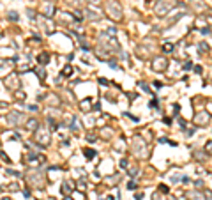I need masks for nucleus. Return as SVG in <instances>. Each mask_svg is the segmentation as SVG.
<instances>
[{
	"label": "nucleus",
	"mask_w": 212,
	"mask_h": 200,
	"mask_svg": "<svg viewBox=\"0 0 212 200\" xmlns=\"http://www.w3.org/2000/svg\"><path fill=\"white\" fill-rule=\"evenodd\" d=\"M173 5H175V0H159L154 9H156V12H157L159 16H163V14H166Z\"/></svg>",
	"instance_id": "1"
},
{
	"label": "nucleus",
	"mask_w": 212,
	"mask_h": 200,
	"mask_svg": "<svg viewBox=\"0 0 212 200\" xmlns=\"http://www.w3.org/2000/svg\"><path fill=\"white\" fill-rule=\"evenodd\" d=\"M35 140L41 145H48L50 144V129H44V128L35 129Z\"/></svg>",
	"instance_id": "2"
},
{
	"label": "nucleus",
	"mask_w": 212,
	"mask_h": 200,
	"mask_svg": "<svg viewBox=\"0 0 212 200\" xmlns=\"http://www.w3.org/2000/svg\"><path fill=\"white\" fill-rule=\"evenodd\" d=\"M106 11H108L115 19H120V18H122V9H120V5H119L117 2H108V4H106Z\"/></svg>",
	"instance_id": "3"
},
{
	"label": "nucleus",
	"mask_w": 212,
	"mask_h": 200,
	"mask_svg": "<svg viewBox=\"0 0 212 200\" xmlns=\"http://www.w3.org/2000/svg\"><path fill=\"white\" fill-rule=\"evenodd\" d=\"M166 67H168V60H166L165 57H157V58L152 60V69H154L156 73H163Z\"/></svg>",
	"instance_id": "4"
},
{
	"label": "nucleus",
	"mask_w": 212,
	"mask_h": 200,
	"mask_svg": "<svg viewBox=\"0 0 212 200\" xmlns=\"http://www.w3.org/2000/svg\"><path fill=\"white\" fill-rule=\"evenodd\" d=\"M19 121H21V115H19L18 112H12V113L7 115V122H9V124H18Z\"/></svg>",
	"instance_id": "5"
},
{
	"label": "nucleus",
	"mask_w": 212,
	"mask_h": 200,
	"mask_svg": "<svg viewBox=\"0 0 212 200\" xmlns=\"http://www.w3.org/2000/svg\"><path fill=\"white\" fill-rule=\"evenodd\" d=\"M207 121H209V113H198V115L195 117V122H196V124H200V126H202V124H205Z\"/></svg>",
	"instance_id": "6"
},
{
	"label": "nucleus",
	"mask_w": 212,
	"mask_h": 200,
	"mask_svg": "<svg viewBox=\"0 0 212 200\" xmlns=\"http://www.w3.org/2000/svg\"><path fill=\"white\" fill-rule=\"evenodd\" d=\"M27 129H30V131H34V129H37V121L32 117V119H28V122H27V126H25Z\"/></svg>",
	"instance_id": "7"
},
{
	"label": "nucleus",
	"mask_w": 212,
	"mask_h": 200,
	"mask_svg": "<svg viewBox=\"0 0 212 200\" xmlns=\"http://www.w3.org/2000/svg\"><path fill=\"white\" fill-rule=\"evenodd\" d=\"M37 62H39V64H48V62H50V55H48V53H41V55L37 57Z\"/></svg>",
	"instance_id": "8"
},
{
	"label": "nucleus",
	"mask_w": 212,
	"mask_h": 200,
	"mask_svg": "<svg viewBox=\"0 0 212 200\" xmlns=\"http://www.w3.org/2000/svg\"><path fill=\"white\" fill-rule=\"evenodd\" d=\"M73 71H74V69H73V66H69V64H67V66H65V67L62 69V76H65V78H69V76L73 74Z\"/></svg>",
	"instance_id": "9"
},
{
	"label": "nucleus",
	"mask_w": 212,
	"mask_h": 200,
	"mask_svg": "<svg viewBox=\"0 0 212 200\" xmlns=\"http://www.w3.org/2000/svg\"><path fill=\"white\" fill-rule=\"evenodd\" d=\"M83 154L87 156V160H92V158L96 156V151H94V149H83Z\"/></svg>",
	"instance_id": "10"
},
{
	"label": "nucleus",
	"mask_w": 212,
	"mask_h": 200,
	"mask_svg": "<svg viewBox=\"0 0 212 200\" xmlns=\"http://www.w3.org/2000/svg\"><path fill=\"white\" fill-rule=\"evenodd\" d=\"M71 191H73L71 184H69V183H64V184H62V193H71Z\"/></svg>",
	"instance_id": "11"
},
{
	"label": "nucleus",
	"mask_w": 212,
	"mask_h": 200,
	"mask_svg": "<svg viewBox=\"0 0 212 200\" xmlns=\"http://www.w3.org/2000/svg\"><path fill=\"white\" fill-rule=\"evenodd\" d=\"M80 108H81V110H88V108H90V103H88V99H85L83 103H80Z\"/></svg>",
	"instance_id": "12"
},
{
	"label": "nucleus",
	"mask_w": 212,
	"mask_h": 200,
	"mask_svg": "<svg viewBox=\"0 0 212 200\" xmlns=\"http://www.w3.org/2000/svg\"><path fill=\"white\" fill-rule=\"evenodd\" d=\"M163 50H165V51H172V50H173V44H172V43H165V44H163Z\"/></svg>",
	"instance_id": "13"
},
{
	"label": "nucleus",
	"mask_w": 212,
	"mask_h": 200,
	"mask_svg": "<svg viewBox=\"0 0 212 200\" xmlns=\"http://www.w3.org/2000/svg\"><path fill=\"white\" fill-rule=\"evenodd\" d=\"M9 19H11V21H16V19H18V14H16L14 11H11V12H9Z\"/></svg>",
	"instance_id": "14"
},
{
	"label": "nucleus",
	"mask_w": 212,
	"mask_h": 200,
	"mask_svg": "<svg viewBox=\"0 0 212 200\" xmlns=\"http://www.w3.org/2000/svg\"><path fill=\"white\" fill-rule=\"evenodd\" d=\"M37 74H39V78H41V80H44V78H46V74H44V69H39V71H37Z\"/></svg>",
	"instance_id": "15"
},
{
	"label": "nucleus",
	"mask_w": 212,
	"mask_h": 200,
	"mask_svg": "<svg viewBox=\"0 0 212 200\" xmlns=\"http://www.w3.org/2000/svg\"><path fill=\"white\" fill-rule=\"evenodd\" d=\"M127 188H129V190H136L138 186H136V183H134V181H131V183L127 184Z\"/></svg>",
	"instance_id": "16"
},
{
	"label": "nucleus",
	"mask_w": 212,
	"mask_h": 200,
	"mask_svg": "<svg viewBox=\"0 0 212 200\" xmlns=\"http://www.w3.org/2000/svg\"><path fill=\"white\" fill-rule=\"evenodd\" d=\"M200 50L203 51V50H209V46H207V43H200Z\"/></svg>",
	"instance_id": "17"
},
{
	"label": "nucleus",
	"mask_w": 212,
	"mask_h": 200,
	"mask_svg": "<svg viewBox=\"0 0 212 200\" xmlns=\"http://www.w3.org/2000/svg\"><path fill=\"white\" fill-rule=\"evenodd\" d=\"M0 158H2L4 161H7V163H9V158H7V156H5V152H2V151H0Z\"/></svg>",
	"instance_id": "18"
},
{
	"label": "nucleus",
	"mask_w": 212,
	"mask_h": 200,
	"mask_svg": "<svg viewBox=\"0 0 212 200\" xmlns=\"http://www.w3.org/2000/svg\"><path fill=\"white\" fill-rule=\"evenodd\" d=\"M159 190H161V191H163V193H168V188H166V186H165V184H161V188H159Z\"/></svg>",
	"instance_id": "19"
},
{
	"label": "nucleus",
	"mask_w": 212,
	"mask_h": 200,
	"mask_svg": "<svg viewBox=\"0 0 212 200\" xmlns=\"http://www.w3.org/2000/svg\"><path fill=\"white\" fill-rule=\"evenodd\" d=\"M120 167H127V160H122V161H120Z\"/></svg>",
	"instance_id": "20"
},
{
	"label": "nucleus",
	"mask_w": 212,
	"mask_h": 200,
	"mask_svg": "<svg viewBox=\"0 0 212 200\" xmlns=\"http://www.w3.org/2000/svg\"><path fill=\"white\" fill-rule=\"evenodd\" d=\"M64 200H73V199H71V197H65V199H64Z\"/></svg>",
	"instance_id": "21"
},
{
	"label": "nucleus",
	"mask_w": 212,
	"mask_h": 200,
	"mask_svg": "<svg viewBox=\"0 0 212 200\" xmlns=\"http://www.w3.org/2000/svg\"><path fill=\"white\" fill-rule=\"evenodd\" d=\"M106 200H113V197H108V199H106Z\"/></svg>",
	"instance_id": "22"
},
{
	"label": "nucleus",
	"mask_w": 212,
	"mask_h": 200,
	"mask_svg": "<svg viewBox=\"0 0 212 200\" xmlns=\"http://www.w3.org/2000/svg\"><path fill=\"white\" fill-rule=\"evenodd\" d=\"M48 2H53V0H48Z\"/></svg>",
	"instance_id": "23"
}]
</instances>
